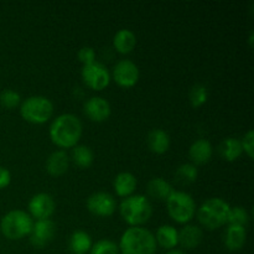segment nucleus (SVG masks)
<instances>
[{
	"instance_id": "obj_25",
	"label": "nucleus",
	"mask_w": 254,
	"mask_h": 254,
	"mask_svg": "<svg viewBox=\"0 0 254 254\" xmlns=\"http://www.w3.org/2000/svg\"><path fill=\"white\" fill-rule=\"evenodd\" d=\"M71 158L78 168L88 169L94 161V153L89 146L76 145L72 148Z\"/></svg>"
},
{
	"instance_id": "obj_6",
	"label": "nucleus",
	"mask_w": 254,
	"mask_h": 254,
	"mask_svg": "<svg viewBox=\"0 0 254 254\" xmlns=\"http://www.w3.org/2000/svg\"><path fill=\"white\" fill-rule=\"evenodd\" d=\"M22 119L32 124H44L54 114V103L45 96H31L20 104Z\"/></svg>"
},
{
	"instance_id": "obj_33",
	"label": "nucleus",
	"mask_w": 254,
	"mask_h": 254,
	"mask_svg": "<svg viewBox=\"0 0 254 254\" xmlns=\"http://www.w3.org/2000/svg\"><path fill=\"white\" fill-rule=\"evenodd\" d=\"M10 181H11V174L4 166H0V190L9 186Z\"/></svg>"
},
{
	"instance_id": "obj_26",
	"label": "nucleus",
	"mask_w": 254,
	"mask_h": 254,
	"mask_svg": "<svg viewBox=\"0 0 254 254\" xmlns=\"http://www.w3.org/2000/svg\"><path fill=\"white\" fill-rule=\"evenodd\" d=\"M197 176H198L197 168H196L195 164H190V163H186V164H183V165H180L175 173L176 180H178L180 184H183V185H188V184L195 183Z\"/></svg>"
},
{
	"instance_id": "obj_10",
	"label": "nucleus",
	"mask_w": 254,
	"mask_h": 254,
	"mask_svg": "<svg viewBox=\"0 0 254 254\" xmlns=\"http://www.w3.org/2000/svg\"><path fill=\"white\" fill-rule=\"evenodd\" d=\"M87 208L89 212L98 217H109L117 210V201L113 195L106 191L94 192L87 198Z\"/></svg>"
},
{
	"instance_id": "obj_5",
	"label": "nucleus",
	"mask_w": 254,
	"mask_h": 254,
	"mask_svg": "<svg viewBox=\"0 0 254 254\" xmlns=\"http://www.w3.org/2000/svg\"><path fill=\"white\" fill-rule=\"evenodd\" d=\"M32 225L34 221L26 211L11 210L0 221V231L7 240L19 241L30 235Z\"/></svg>"
},
{
	"instance_id": "obj_35",
	"label": "nucleus",
	"mask_w": 254,
	"mask_h": 254,
	"mask_svg": "<svg viewBox=\"0 0 254 254\" xmlns=\"http://www.w3.org/2000/svg\"><path fill=\"white\" fill-rule=\"evenodd\" d=\"M248 42H250V46H253V31L250 32V37H248Z\"/></svg>"
},
{
	"instance_id": "obj_19",
	"label": "nucleus",
	"mask_w": 254,
	"mask_h": 254,
	"mask_svg": "<svg viewBox=\"0 0 254 254\" xmlns=\"http://www.w3.org/2000/svg\"><path fill=\"white\" fill-rule=\"evenodd\" d=\"M146 143L150 151H153L154 154H165L170 148V135L160 128L153 129L149 131Z\"/></svg>"
},
{
	"instance_id": "obj_32",
	"label": "nucleus",
	"mask_w": 254,
	"mask_h": 254,
	"mask_svg": "<svg viewBox=\"0 0 254 254\" xmlns=\"http://www.w3.org/2000/svg\"><path fill=\"white\" fill-rule=\"evenodd\" d=\"M241 144H242V149L246 154L248 155V158L253 159L254 156V131L252 129L247 131L245 134V136L241 140Z\"/></svg>"
},
{
	"instance_id": "obj_12",
	"label": "nucleus",
	"mask_w": 254,
	"mask_h": 254,
	"mask_svg": "<svg viewBox=\"0 0 254 254\" xmlns=\"http://www.w3.org/2000/svg\"><path fill=\"white\" fill-rule=\"evenodd\" d=\"M56 226L51 220H39L34 222L30 232V242L35 248H42L49 245L55 237Z\"/></svg>"
},
{
	"instance_id": "obj_20",
	"label": "nucleus",
	"mask_w": 254,
	"mask_h": 254,
	"mask_svg": "<svg viewBox=\"0 0 254 254\" xmlns=\"http://www.w3.org/2000/svg\"><path fill=\"white\" fill-rule=\"evenodd\" d=\"M154 237H155L156 245L163 247L164 250H175L176 246L179 245V231L174 226H160Z\"/></svg>"
},
{
	"instance_id": "obj_21",
	"label": "nucleus",
	"mask_w": 254,
	"mask_h": 254,
	"mask_svg": "<svg viewBox=\"0 0 254 254\" xmlns=\"http://www.w3.org/2000/svg\"><path fill=\"white\" fill-rule=\"evenodd\" d=\"M136 45V36L131 30L121 29L113 37V46L119 54H130Z\"/></svg>"
},
{
	"instance_id": "obj_15",
	"label": "nucleus",
	"mask_w": 254,
	"mask_h": 254,
	"mask_svg": "<svg viewBox=\"0 0 254 254\" xmlns=\"http://www.w3.org/2000/svg\"><path fill=\"white\" fill-rule=\"evenodd\" d=\"M212 144L207 139H197V140L191 144L190 149H189L190 159L195 164H198V165H203V164L208 163L212 158Z\"/></svg>"
},
{
	"instance_id": "obj_4",
	"label": "nucleus",
	"mask_w": 254,
	"mask_h": 254,
	"mask_svg": "<svg viewBox=\"0 0 254 254\" xmlns=\"http://www.w3.org/2000/svg\"><path fill=\"white\" fill-rule=\"evenodd\" d=\"M230 208L231 206L223 198H208L198 207L197 220L207 230H217L227 223Z\"/></svg>"
},
{
	"instance_id": "obj_22",
	"label": "nucleus",
	"mask_w": 254,
	"mask_h": 254,
	"mask_svg": "<svg viewBox=\"0 0 254 254\" xmlns=\"http://www.w3.org/2000/svg\"><path fill=\"white\" fill-rule=\"evenodd\" d=\"M148 191L149 196L154 200H158V201H165L170 197L171 193L174 192V189L171 186L170 183L165 180L163 178H154L151 179L150 181L148 183Z\"/></svg>"
},
{
	"instance_id": "obj_14",
	"label": "nucleus",
	"mask_w": 254,
	"mask_h": 254,
	"mask_svg": "<svg viewBox=\"0 0 254 254\" xmlns=\"http://www.w3.org/2000/svg\"><path fill=\"white\" fill-rule=\"evenodd\" d=\"M46 171L51 176H61L67 173L69 166V156L64 150H56L47 158Z\"/></svg>"
},
{
	"instance_id": "obj_16",
	"label": "nucleus",
	"mask_w": 254,
	"mask_h": 254,
	"mask_svg": "<svg viewBox=\"0 0 254 254\" xmlns=\"http://www.w3.org/2000/svg\"><path fill=\"white\" fill-rule=\"evenodd\" d=\"M203 237L202 230L196 225H185L179 231V245L185 250H195Z\"/></svg>"
},
{
	"instance_id": "obj_11",
	"label": "nucleus",
	"mask_w": 254,
	"mask_h": 254,
	"mask_svg": "<svg viewBox=\"0 0 254 254\" xmlns=\"http://www.w3.org/2000/svg\"><path fill=\"white\" fill-rule=\"evenodd\" d=\"M56 203L50 193L39 192L31 197L29 202V215L36 221L49 220L55 212Z\"/></svg>"
},
{
	"instance_id": "obj_28",
	"label": "nucleus",
	"mask_w": 254,
	"mask_h": 254,
	"mask_svg": "<svg viewBox=\"0 0 254 254\" xmlns=\"http://www.w3.org/2000/svg\"><path fill=\"white\" fill-rule=\"evenodd\" d=\"M248 222H250V213H248L247 208L242 207V206H235V207L230 208V212H228L227 216L228 225L246 227Z\"/></svg>"
},
{
	"instance_id": "obj_29",
	"label": "nucleus",
	"mask_w": 254,
	"mask_h": 254,
	"mask_svg": "<svg viewBox=\"0 0 254 254\" xmlns=\"http://www.w3.org/2000/svg\"><path fill=\"white\" fill-rule=\"evenodd\" d=\"M21 103V96L14 89H4L0 93V104L5 109H14Z\"/></svg>"
},
{
	"instance_id": "obj_1",
	"label": "nucleus",
	"mask_w": 254,
	"mask_h": 254,
	"mask_svg": "<svg viewBox=\"0 0 254 254\" xmlns=\"http://www.w3.org/2000/svg\"><path fill=\"white\" fill-rule=\"evenodd\" d=\"M81 119L72 113L60 114L50 126V139L55 145L62 149L73 148L78 144L82 136Z\"/></svg>"
},
{
	"instance_id": "obj_9",
	"label": "nucleus",
	"mask_w": 254,
	"mask_h": 254,
	"mask_svg": "<svg viewBox=\"0 0 254 254\" xmlns=\"http://www.w3.org/2000/svg\"><path fill=\"white\" fill-rule=\"evenodd\" d=\"M111 77H113L114 82L119 87L130 88V87H134L138 83L140 71H139L138 64L131 61V60H121L113 67V72H112Z\"/></svg>"
},
{
	"instance_id": "obj_13",
	"label": "nucleus",
	"mask_w": 254,
	"mask_h": 254,
	"mask_svg": "<svg viewBox=\"0 0 254 254\" xmlns=\"http://www.w3.org/2000/svg\"><path fill=\"white\" fill-rule=\"evenodd\" d=\"M83 111L87 118L91 119L92 122H96V123H102V122L107 121L112 113L109 102L99 96L91 97L89 99H87L83 106Z\"/></svg>"
},
{
	"instance_id": "obj_24",
	"label": "nucleus",
	"mask_w": 254,
	"mask_h": 254,
	"mask_svg": "<svg viewBox=\"0 0 254 254\" xmlns=\"http://www.w3.org/2000/svg\"><path fill=\"white\" fill-rule=\"evenodd\" d=\"M243 153L241 140L233 136H228L221 143L220 154L226 161H236Z\"/></svg>"
},
{
	"instance_id": "obj_31",
	"label": "nucleus",
	"mask_w": 254,
	"mask_h": 254,
	"mask_svg": "<svg viewBox=\"0 0 254 254\" xmlns=\"http://www.w3.org/2000/svg\"><path fill=\"white\" fill-rule=\"evenodd\" d=\"M77 57H78V60L82 62L83 66H86V64H91L96 61V51H94L93 47L83 46L78 50Z\"/></svg>"
},
{
	"instance_id": "obj_8",
	"label": "nucleus",
	"mask_w": 254,
	"mask_h": 254,
	"mask_svg": "<svg viewBox=\"0 0 254 254\" xmlns=\"http://www.w3.org/2000/svg\"><path fill=\"white\" fill-rule=\"evenodd\" d=\"M82 79L93 91H102L111 83V72L98 61L82 67Z\"/></svg>"
},
{
	"instance_id": "obj_34",
	"label": "nucleus",
	"mask_w": 254,
	"mask_h": 254,
	"mask_svg": "<svg viewBox=\"0 0 254 254\" xmlns=\"http://www.w3.org/2000/svg\"><path fill=\"white\" fill-rule=\"evenodd\" d=\"M165 254H185V253L180 250H171V251H168V253Z\"/></svg>"
},
{
	"instance_id": "obj_2",
	"label": "nucleus",
	"mask_w": 254,
	"mask_h": 254,
	"mask_svg": "<svg viewBox=\"0 0 254 254\" xmlns=\"http://www.w3.org/2000/svg\"><path fill=\"white\" fill-rule=\"evenodd\" d=\"M118 247L122 254H155L158 245L149 230L129 227L122 235Z\"/></svg>"
},
{
	"instance_id": "obj_7",
	"label": "nucleus",
	"mask_w": 254,
	"mask_h": 254,
	"mask_svg": "<svg viewBox=\"0 0 254 254\" xmlns=\"http://www.w3.org/2000/svg\"><path fill=\"white\" fill-rule=\"evenodd\" d=\"M168 213L175 222L188 225L196 213V202L192 196L184 191H174L166 200Z\"/></svg>"
},
{
	"instance_id": "obj_27",
	"label": "nucleus",
	"mask_w": 254,
	"mask_h": 254,
	"mask_svg": "<svg viewBox=\"0 0 254 254\" xmlns=\"http://www.w3.org/2000/svg\"><path fill=\"white\" fill-rule=\"evenodd\" d=\"M189 99L193 108H200L207 102L208 99V89L205 84L197 83L191 87Z\"/></svg>"
},
{
	"instance_id": "obj_17",
	"label": "nucleus",
	"mask_w": 254,
	"mask_h": 254,
	"mask_svg": "<svg viewBox=\"0 0 254 254\" xmlns=\"http://www.w3.org/2000/svg\"><path fill=\"white\" fill-rule=\"evenodd\" d=\"M247 241V230L242 226L228 225L225 232V246L228 251H240L245 247Z\"/></svg>"
},
{
	"instance_id": "obj_3",
	"label": "nucleus",
	"mask_w": 254,
	"mask_h": 254,
	"mask_svg": "<svg viewBox=\"0 0 254 254\" xmlns=\"http://www.w3.org/2000/svg\"><path fill=\"white\" fill-rule=\"evenodd\" d=\"M119 212L130 227H140L153 215V206L144 195H131L122 201Z\"/></svg>"
},
{
	"instance_id": "obj_30",
	"label": "nucleus",
	"mask_w": 254,
	"mask_h": 254,
	"mask_svg": "<svg viewBox=\"0 0 254 254\" xmlns=\"http://www.w3.org/2000/svg\"><path fill=\"white\" fill-rule=\"evenodd\" d=\"M119 247L111 240H99L92 245L91 254H119Z\"/></svg>"
},
{
	"instance_id": "obj_23",
	"label": "nucleus",
	"mask_w": 254,
	"mask_h": 254,
	"mask_svg": "<svg viewBox=\"0 0 254 254\" xmlns=\"http://www.w3.org/2000/svg\"><path fill=\"white\" fill-rule=\"evenodd\" d=\"M68 246L73 254H86L92 248V238L86 231H74L69 237Z\"/></svg>"
},
{
	"instance_id": "obj_18",
	"label": "nucleus",
	"mask_w": 254,
	"mask_h": 254,
	"mask_svg": "<svg viewBox=\"0 0 254 254\" xmlns=\"http://www.w3.org/2000/svg\"><path fill=\"white\" fill-rule=\"evenodd\" d=\"M138 181L136 178L129 171H122L116 176L113 181V188L119 197H129L135 191Z\"/></svg>"
}]
</instances>
